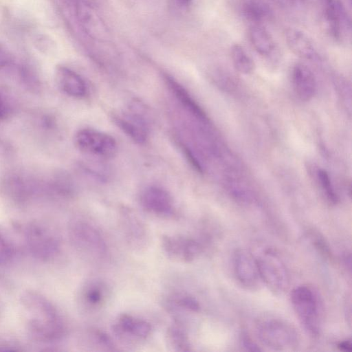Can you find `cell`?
<instances>
[{
	"instance_id": "603a6c76",
	"label": "cell",
	"mask_w": 352,
	"mask_h": 352,
	"mask_svg": "<svg viewBox=\"0 0 352 352\" xmlns=\"http://www.w3.org/2000/svg\"><path fill=\"white\" fill-rule=\"evenodd\" d=\"M168 346L173 351L184 352L191 350V345L185 330L179 325L170 326L166 331Z\"/></svg>"
},
{
	"instance_id": "6da1fadb",
	"label": "cell",
	"mask_w": 352,
	"mask_h": 352,
	"mask_svg": "<svg viewBox=\"0 0 352 352\" xmlns=\"http://www.w3.org/2000/svg\"><path fill=\"white\" fill-rule=\"evenodd\" d=\"M30 331L38 339L54 340L65 333V326L54 306L40 295L28 292L23 299Z\"/></svg>"
},
{
	"instance_id": "ba28073f",
	"label": "cell",
	"mask_w": 352,
	"mask_h": 352,
	"mask_svg": "<svg viewBox=\"0 0 352 352\" xmlns=\"http://www.w3.org/2000/svg\"><path fill=\"white\" fill-rule=\"evenodd\" d=\"M151 330V325L146 320L127 314H120L112 324L115 336L120 341L128 342L146 340Z\"/></svg>"
},
{
	"instance_id": "ffe728a7",
	"label": "cell",
	"mask_w": 352,
	"mask_h": 352,
	"mask_svg": "<svg viewBox=\"0 0 352 352\" xmlns=\"http://www.w3.org/2000/svg\"><path fill=\"white\" fill-rule=\"evenodd\" d=\"M107 296V285L102 281L98 280L86 283L80 294L82 304L91 311L101 308L106 302Z\"/></svg>"
},
{
	"instance_id": "277c9868",
	"label": "cell",
	"mask_w": 352,
	"mask_h": 352,
	"mask_svg": "<svg viewBox=\"0 0 352 352\" xmlns=\"http://www.w3.org/2000/svg\"><path fill=\"white\" fill-rule=\"evenodd\" d=\"M69 233L74 246L89 259L98 261L107 258V242L94 225L82 219L76 220L70 225Z\"/></svg>"
},
{
	"instance_id": "484cf974",
	"label": "cell",
	"mask_w": 352,
	"mask_h": 352,
	"mask_svg": "<svg viewBox=\"0 0 352 352\" xmlns=\"http://www.w3.org/2000/svg\"><path fill=\"white\" fill-rule=\"evenodd\" d=\"M173 302L177 308L197 312L200 309L199 302L192 296L187 294H177L173 297Z\"/></svg>"
},
{
	"instance_id": "d6986e66",
	"label": "cell",
	"mask_w": 352,
	"mask_h": 352,
	"mask_svg": "<svg viewBox=\"0 0 352 352\" xmlns=\"http://www.w3.org/2000/svg\"><path fill=\"white\" fill-rule=\"evenodd\" d=\"M27 241L32 252L42 258H48L57 253V241L38 228H32L27 231Z\"/></svg>"
},
{
	"instance_id": "7a4b0ae2",
	"label": "cell",
	"mask_w": 352,
	"mask_h": 352,
	"mask_svg": "<svg viewBox=\"0 0 352 352\" xmlns=\"http://www.w3.org/2000/svg\"><path fill=\"white\" fill-rule=\"evenodd\" d=\"M290 300L305 329L312 337H318L322 326V305L317 292L310 286L300 285L291 292Z\"/></svg>"
},
{
	"instance_id": "1f68e13d",
	"label": "cell",
	"mask_w": 352,
	"mask_h": 352,
	"mask_svg": "<svg viewBox=\"0 0 352 352\" xmlns=\"http://www.w3.org/2000/svg\"><path fill=\"white\" fill-rule=\"evenodd\" d=\"M337 346V347L342 351L351 352L352 351V344L350 340H342Z\"/></svg>"
},
{
	"instance_id": "30bf717a",
	"label": "cell",
	"mask_w": 352,
	"mask_h": 352,
	"mask_svg": "<svg viewBox=\"0 0 352 352\" xmlns=\"http://www.w3.org/2000/svg\"><path fill=\"white\" fill-rule=\"evenodd\" d=\"M162 246L169 258L183 262L193 261L201 251L200 243L195 239L179 235L163 236Z\"/></svg>"
},
{
	"instance_id": "83f0119b",
	"label": "cell",
	"mask_w": 352,
	"mask_h": 352,
	"mask_svg": "<svg viewBox=\"0 0 352 352\" xmlns=\"http://www.w3.org/2000/svg\"><path fill=\"white\" fill-rule=\"evenodd\" d=\"M311 239L317 250L325 258L331 257L330 248L324 239L318 232H312L310 234Z\"/></svg>"
},
{
	"instance_id": "ac0fdd59",
	"label": "cell",
	"mask_w": 352,
	"mask_h": 352,
	"mask_svg": "<svg viewBox=\"0 0 352 352\" xmlns=\"http://www.w3.org/2000/svg\"><path fill=\"white\" fill-rule=\"evenodd\" d=\"M285 35L288 47L295 54L307 60L318 59L319 55L316 46L305 33L298 29L290 28L285 31Z\"/></svg>"
},
{
	"instance_id": "f546056e",
	"label": "cell",
	"mask_w": 352,
	"mask_h": 352,
	"mask_svg": "<svg viewBox=\"0 0 352 352\" xmlns=\"http://www.w3.org/2000/svg\"><path fill=\"white\" fill-rule=\"evenodd\" d=\"M240 337L241 345L243 346V348L245 349V350L250 351H261V349L258 347L256 343L254 340H252L251 337L247 333L243 332L241 334Z\"/></svg>"
},
{
	"instance_id": "52a82bcc",
	"label": "cell",
	"mask_w": 352,
	"mask_h": 352,
	"mask_svg": "<svg viewBox=\"0 0 352 352\" xmlns=\"http://www.w3.org/2000/svg\"><path fill=\"white\" fill-rule=\"evenodd\" d=\"M144 110L136 106L130 107L126 111L116 115L113 120L116 124L134 142L145 143L149 134V124Z\"/></svg>"
},
{
	"instance_id": "44dd1931",
	"label": "cell",
	"mask_w": 352,
	"mask_h": 352,
	"mask_svg": "<svg viewBox=\"0 0 352 352\" xmlns=\"http://www.w3.org/2000/svg\"><path fill=\"white\" fill-rule=\"evenodd\" d=\"M250 43L254 50L262 56H270L276 45L272 35L261 25L252 24L248 31Z\"/></svg>"
},
{
	"instance_id": "836d02e7",
	"label": "cell",
	"mask_w": 352,
	"mask_h": 352,
	"mask_svg": "<svg viewBox=\"0 0 352 352\" xmlns=\"http://www.w3.org/2000/svg\"><path fill=\"white\" fill-rule=\"evenodd\" d=\"M179 3L183 6H188L192 0H178Z\"/></svg>"
},
{
	"instance_id": "5bb4252c",
	"label": "cell",
	"mask_w": 352,
	"mask_h": 352,
	"mask_svg": "<svg viewBox=\"0 0 352 352\" xmlns=\"http://www.w3.org/2000/svg\"><path fill=\"white\" fill-rule=\"evenodd\" d=\"M120 226L125 240L130 247L140 250L145 248L148 243V232L144 223L131 212L122 214Z\"/></svg>"
},
{
	"instance_id": "9a60e30c",
	"label": "cell",
	"mask_w": 352,
	"mask_h": 352,
	"mask_svg": "<svg viewBox=\"0 0 352 352\" xmlns=\"http://www.w3.org/2000/svg\"><path fill=\"white\" fill-rule=\"evenodd\" d=\"M322 11L329 32L340 39L344 25L349 26V18L344 5L339 0H322Z\"/></svg>"
},
{
	"instance_id": "3957f363",
	"label": "cell",
	"mask_w": 352,
	"mask_h": 352,
	"mask_svg": "<svg viewBox=\"0 0 352 352\" xmlns=\"http://www.w3.org/2000/svg\"><path fill=\"white\" fill-rule=\"evenodd\" d=\"M256 333L261 342L276 351H289L299 344V335L289 322L280 318H267L256 324Z\"/></svg>"
},
{
	"instance_id": "2e32d148",
	"label": "cell",
	"mask_w": 352,
	"mask_h": 352,
	"mask_svg": "<svg viewBox=\"0 0 352 352\" xmlns=\"http://www.w3.org/2000/svg\"><path fill=\"white\" fill-rule=\"evenodd\" d=\"M55 78L60 89L68 96L82 98L87 95V84L75 71L65 66H58L56 69Z\"/></svg>"
},
{
	"instance_id": "4dcf8cb0",
	"label": "cell",
	"mask_w": 352,
	"mask_h": 352,
	"mask_svg": "<svg viewBox=\"0 0 352 352\" xmlns=\"http://www.w3.org/2000/svg\"><path fill=\"white\" fill-rule=\"evenodd\" d=\"M10 60L9 53L0 45V68L6 66Z\"/></svg>"
},
{
	"instance_id": "e575fe53",
	"label": "cell",
	"mask_w": 352,
	"mask_h": 352,
	"mask_svg": "<svg viewBox=\"0 0 352 352\" xmlns=\"http://www.w3.org/2000/svg\"><path fill=\"white\" fill-rule=\"evenodd\" d=\"M278 2L284 3H292L294 0H277Z\"/></svg>"
},
{
	"instance_id": "8992f818",
	"label": "cell",
	"mask_w": 352,
	"mask_h": 352,
	"mask_svg": "<svg viewBox=\"0 0 352 352\" xmlns=\"http://www.w3.org/2000/svg\"><path fill=\"white\" fill-rule=\"evenodd\" d=\"M74 142L80 151L93 157L108 158L117 151V142L113 137L91 128L79 130L75 135Z\"/></svg>"
},
{
	"instance_id": "d4e9b609",
	"label": "cell",
	"mask_w": 352,
	"mask_h": 352,
	"mask_svg": "<svg viewBox=\"0 0 352 352\" xmlns=\"http://www.w3.org/2000/svg\"><path fill=\"white\" fill-rule=\"evenodd\" d=\"M317 177L327 200L332 204H336L338 202V196L334 190L328 173L324 169H319L317 172Z\"/></svg>"
},
{
	"instance_id": "8fae6325",
	"label": "cell",
	"mask_w": 352,
	"mask_h": 352,
	"mask_svg": "<svg viewBox=\"0 0 352 352\" xmlns=\"http://www.w3.org/2000/svg\"><path fill=\"white\" fill-rule=\"evenodd\" d=\"M140 203L144 210L158 216L168 217L174 212L171 195L160 186L146 187L141 193Z\"/></svg>"
},
{
	"instance_id": "7c38bea8",
	"label": "cell",
	"mask_w": 352,
	"mask_h": 352,
	"mask_svg": "<svg viewBox=\"0 0 352 352\" xmlns=\"http://www.w3.org/2000/svg\"><path fill=\"white\" fill-rule=\"evenodd\" d=\"M76 12L79 25L85 34L93 39L107 40V28L92 7L84 2H78Z\"/></svg>"
},
{
	"instance_id": "cb8c5ba5",
	"label": "cell",
	"mask_w": 352,
	"mask_h": 352,
	"mask_svg": "<svg viewBox=\"0 0 352 352\" xmlns=\"http://www.w3.org/2000/svg\"><path fill=\"white\" fill-rule=\"evenodd\" d=\"M231 57L235 69L241 74H249L254 69V63L244 48L234 44L231 48Z\"/></svg>"
},
{
	"instance_id": "e0dca14e",
	"label": "cell",
	"mask_w": 352,
	"mask_h": 352,
	"mask_svg": "<svg viewBox=\"0 0 352 352\" xmlns=\"http://www.w3.org/2000/svg\"><path fill=\"white\" fill-rule=\"evenodd\" d=\"M293 88L298 97L304 101L311 100L316 91V81L314 74L306 65L298 63L292 69Z\"/></svg>"
},
{
	"instance_id": "7402d4cb",
	"label": "cell",
	"mask_w": 352,
	"mask_h": 352,
	"mask_svg": "<svg viewBox=\"0 0 352 352\" xmlns=\"http://www.w3.org/2000/svg\"><path fill=\"white\" fill-rule=\"evenodd\" d=\"M242 12L246 19L258 25L270 16V8L261 0H246L242 6Z\"/></svg>"
},
{
	"instance_id": "5b68a950",
	"label": "cell",
	"mask_w": 352,
	"mask_h": 352,
	"mask_svg": "<svg viewBox=\"0 0 352 352\" xmlns=\"http://www.w3.org/2000/svg\"><path fill=\"white\" fill-rule=\"evenodd\" d=\"M256 260L261 281L275 294L285 292L289 286V277L278 254L272 250H267Z\"/></svg>"
},
{
	"instance_id": "d6a6232c",
	"label": "cell",
	"mask_w": 352,
	"mask_h": 352,
	"mask_svg": "<svg viewBox=\"0 0 352 352\" xmlns=\"http://www.w3.org/2000/svg\"><path fill=\"white\" fill-rule=\"evenodd\" d=\"M8 105L3 98L0 95V119L4 118L8 113Z\"/></svg>"
},
{
	"instance_id": "f1b7e54d",
	"label": "cell",
	"mask_w": 352,
	"mask_h": 352,
	"mask_svg": "<svg viewBox=\"0 0 352 352\" xmlns=\"http://www.w3.org/2000/svg\"><path fill=\"white\" fill-rule=\"evenodd\" d=\"M179 146L188 162L190 164L193 168L198 173H202L204 171L203 166L190 148H189L186 144L182 142H179Z\"/></svg>"
},
{
	"instance_id": "9c48e42d",
	"label": "cell",
	"mask_w": 352,
	"mask_h": 352,
	"mask_svg": "<svg viewBox=\"0 0 352 352\" xmlns=\"http://www.w3.org/2000/svg\"><path fill=\"white\" fill-rule=\"evenodd\" d=\"M233 269L236 280L247 289L255 290L261 281L256 258L247 250H236L233 256Z\"/></svg>"
},
{
	"instance_id": "4fadbf2b",
	"label": "cell",
	"mask_w": 352,
	"mask_h": 352,
	"mask_svg": "<svg viewBox=\"0 0 352 352\" xmlns=\"http://www.w3.org/2000/svg\"><path fill=\"white\" fill-rule=\"evenodd\" d=\"M164 80L181 108L199 121L206 122L208 120L207 115L204 109L179 82L167 74H164Z\"/></svg>"
},
{
	"instance_id": "d590c367",
	"label": "cell",
	"mask_w": 352,
	"mask_h": 352,
	"mask_svg": "<svg viewBox=\"0 0 352 352\" xmlns=\"http://www.w3.org/2000/svg\"><path fill=\"white\" fill-rule=\"evenodd\" d=\"M349 1V4L351 5V0H346Z\"/></svg>"
},
{
	"instance_id": "4316f807",
	"label": "cell",
	"mask_w": 352,
	"mask_h": 352,
	"mask_svg": "<svg viewBox=\"0 0 352 352\" xmlns=\"http://www.w3.org/2000/svg\"><path fill=\"white\" fill-rule=\"evenodd\" d=\"M88 335L91 337L94 344L109 351L115 350V344L111 338L104 331L99 329H93Z\"/></svg>"
}]
</instances>
